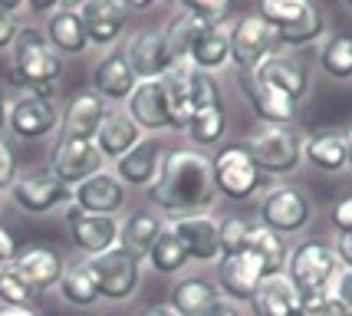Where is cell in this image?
<instances>
[{
  "label": "cell",
  "mask_w": 352,
  "mask_h": 316,
  "mask_svg": "<svg viewBox=\"0 0 352 316\" xmlns=\"http://www.w3.org/2000/svg\"><path fill=\"white\" fill-rule=\"evenodd\" d=\"M152 208H158L165 218H191L208 214L214 204V178H211V155L198 149H171L162 158L158 178L145 188Z\"/></svg>",
  "instance_id": "cell-1"
},
{
  "label": "cell",
  "mask_w": 352,
  "mask_h": 316,
  "mask_svg": "<svg viewBox=\"0 0 352 316\" xmlns=\"http://www.w3.org/2000/svg\"><path fill=\"white\" fill-rule=\"evenodd\" d=\"M63 73V56L46 43L43 30L20 27L14 46H10V83L30 96L53 99L56 79Z\"/></svg>",
  "instance_id": "cell-2"
},
{
  "label": "cell",
  "mask_w": 352,
  "mask_h": 316,
  "mask_svg": "<svg viewBox=\"0 0 352 316\" xmlns=\"http://www.w3.org/2000/svg\"><path fill=\"white\" fill-rule=\"evenodd\" d=\"M274 30L276 46H309L326 36V14L309 0H263L254 10Z\"/></svg>",
  "instance_id": "cell-3"
},
{
  "label": "cell",
  "mask_w": 352,
  "mask_h": 316,
  "mask_svg": "<svg viewBox=\"0 0 352 316\" xmlns=\"http://www.w3.org/2000/svg\"><path fill=\"white\" fill-rule=\"evenodd\" d=\"M342 271L339 267V257L333 251V244L320 241V238H307L300 241L287 257V280L296 286V293L309 300V297H322L333 290V280L336 273Z\"/></svg>",
  "instance_id": "cell-4"
},
{
  "label": "cell",
  "mask_w": 352,
  "mask_h": 316,
  "mask_svg": "<svg viewBox=\"0 0 352 316\" xmlns=\"http://www.w3.org/2000/svg\"><path fill=\"white\" fill-rule=\"evenodd\" d=\"M244 149L267 178L293 175L303 165V136L296 125H257L244 138Z\"/></svg>",
  "instance_id": "cell-5"
},
{
  "label": "cell",
  "mask_w": 352,
  "mask_h": 316,
  "mask_svg": "<svg viewBox=\"0 0 352 316\" xmlns=\"http://www.w3.org/2000/svg\"><path fill=\"white\" fill-rule=\"evenodd\" d=\"M211 178H214V191L228 201H250L267 188V175L254 165V158L247 155L244 142H228L217 145L211 155Z\"/></svg>",
  "instance_id": "cell-6"
},
{
  "label": "cell",
  "mask_w": 352,
  "mask_h": 316,
  "mask_svg": "<svg viewBox=\"0 0 352 316\" xmlns=\"http://www.w3.org/2000/svg\"><path fill=\"white\" fill-rule=\"evenodd\" d=\"M184 136L191 142V149H217L224 145L228 136V109L221 99V86L211 73H198L195 70V109L191 119L184 125Z\"/></svg>",
  "instance_id": "cell-7"
},
{
  "label": "cell",
  "mask_w": 352,
  "mask_h": 316,
  "mask_svg": "<svg viewBox=\"0 0 352 316\" xmlns=\"http://www.w3.org/2000/svg\"><path fill=\"white\" fill-rule=\"evenodd\" d=\"M313 201L303 188L296 185H274L267 188L257 204V224H263L267 231H274L280 238H290V234H300L307 231L309 221H313Z\"/></svg>",
  "instance_id": "cell-8"
},
{
  "label": "cell",
  "mask_w": 352,
  "mask_h": 316,
  "mask_svg": "<svg viewBox=\"0 0 352 316\" xmlns=\"http://www.w3.org/2000/svg\"><path fill=\"white\" fill-rule=\"evenodd\" d=\"M99 290V300L109 303H125L135 297L138 284H142V260L135 254H129L125 247H112L106 254L89 257L86 260Z\"/></svg>",
  "instance_id": "cell-9"
},
{
  "label": "cell",
  "mask_w": 352,
  "mask_h": 316,
  "mask_svg": "<svg viewBox=\"0 0 352 316\" xmlns=\"http://www.w3.org/2000/svg\"><path fill=\"white\" fill-rule=\"evenodd\" d=\"M10 198L27 214H50V211L73 204V188L63 185L50 168H30V171L16 175Z\"/></svg>",
  "instance_id": "cell-10"
},
{
  "label": "cell",
  "mask_w": 352,
  "mask_h": 316,
  "mask_svg": "<svg viewBox=\"0 0 352 316\" xmlns=\"http://www.w3.org/2000/svg\"><path fill=\"white\" fill-rule=\"evenodd\" d=\"M228 40H230V66L237 73H254L276 46L274 30L257 14L237 17L228 27Z\"/></svg>",
  "instance_id": "cell-11"
},
{
  "label": "cell",
  "mask_w": 352,
  "mask_h": 316,
  "mask_svg": "<svg viewBox=\"0 0 352 316\" xmlns=\"http://www.w3.org/2000/svg\"><path fill=\"white\" fill-rule=\"evenodd\" d=\"M125 60L132 66V73H135L138 83H148V79H162V76H168L178 63L171 56L168 50V40H165V30L162 27H142L129 36V43H125Z\"/></svg>",
  "instance_id": "cell-12"
},
{
  "label": "cell",
  "mask_w": 352,
  "mask_h": 316,
  "mask_svg": "<svg viewBox=\"0 0 352 316\" xmlns=\"http://www.w3.org/2000/svg\"><path fill=\"white\" fill-rule=\"evenodd\" d=\"M7 129L23 142H40L60 129V105L56 99L23 92L7 105Z\"/></svg>",
  "instance_id": "cell-13"
},
{
  "label": "cell",
  "mask_w": 352,
  "mask_h": 316,
  "mask_svg": "<svg viewBox=\"0 0 352 316\" xmlns=\"http://www.w3.org/2000/svg\"><path fill=\"white\" fill-rule=\"evenodd\" d=\"M267 280L261 260L250 254V251H241L234 257H217V273H214V286L221 293V300H230L237 306L254 300L257 286Z\"/></svg>",
  "instance_id": "cell-14"
},
{
  "label": "cell",
  "mask_w": 352,
  "mask_h": 316,
  "mask_svg": "<svg viewBox=\"0 0 352 316\" xmlns=\"http://www.w3.org/2000/svg\"><path fill=\"white\" fill-rule=\"evenodd\" d=\"M106 165V158L99 155L96 149V142H79V138H56L53 142V149H50V171L63 181V185H69V188H76L82 185L86 178L92 175H99Z\"/></svg>",
  "instance_id": "cell-15"
},
{
  "label": "cell",
  "mask_w": 352,
  "mask_h": 316,
  "mask_svg": "<svg viewBox=\"0 0 352 316\" xmlns=\"http://www.w3.org/2000/svg\"><path fill=\"white\" fill-rule=\"evenodd\" d=\"M66 227H69V241L79 254L99 257L119 247V218H106V214H86L76 204H66Z\"/></svg>",
  "instance_id": "cell-16"
},
{
  "label": "cell",
  "mask_w": 352,
  "mask_h": 316,
  "mask_svg": "<svg viewBox=\"0 0 352 316\" xmlns=\"http://www.w3.org/2000/svg\"><path fill=\"white\" fill-rule=\"evenodd\" d=\"M109 116V103H102L92 89H76L60 112V138L92 142L102 119Z\"/></svg>",
  "instance_id": "cell-17"
},
{
  "label": "cell",
  "mask_w": 352,
  "mask_h": 316,
  "mask_svg": "<svg viewBox=\"0 0 352 316\" xmlns=\"http://www.w3.org/2000/svg\"><path fill=\"white\" fill-rule=\"evenodd\" d=\"M237 89L247 99L250 112L261 119V125H293L296 122V103L283 92L270 89L254 73H237Z\"/></svg>",
  "instance_id": "cell-18"
},
{
  "label": "cell",
  "mask_w": 352,
  "mask_h": 316,
  "mask_svg": "<svg viewBox=\"0 0 352 316\" xmlns=\"http://www.w3.org/2000/svg\"><path fill=\"white\" fill-rule=\"evenodd\" d=\"M254 76H257L261 83H267L270 89L283 92V96H287V99H293L296 105L307 99L309 86H313L309 70L296 60V56H290V53H270V56H267V60L254 70Z\"/></svg>",
  "instance_id": "cell-19"
},
{
  "label": "cell",
  "mask_w": 352,
  "mask_h": 316,
  "mask_svg": "<svg viewBox=\"0 0 352 316\" xmlns=\"http://www.w3.org/2000/svg\"><path fill=\"white\" fill-rule=\"evenodd\" d=\"M125 116L138 125V132H165V129H171L165 83L162 79L138 83L135 89H132V96L125 99Z\"/></svg>",
  "instance_id": "cell-20"
},
{
  "label": "cell",
  "mask_w": 352,
  "mask_h": 316,
  "mask_svg": "<svg viewBox=\"0 0 352 316\" xmlns=\"http://www.w3.org/2000/svg\"><path fill=\"white\" fill-rule=\"evenodd\" d=\"M14 273L30 286L33 293H43V290H53L60 284L63 271H66V260H63L53 247H43V244H33V247H23L16 251V257L10 260Z\"/></svg>",
  "instance_id": "cell-21"
},
{
  "label": "cell",
  "mask_w": 352,
  "mask_h": 316,
  "mask_svg": "<svg viewBox=\"0 0 352 316\" xmlns=\"http://www.w3.org/2000/svg\"><path fill=\"white\" fill-rule=\"evenodd\" d=\"M76 10L86 23L89 46H112L129 27V10L122 0H86Z\"/></svg>",
  "instance_id": "cell-22"
},
{
  "label": "cell",
  "mask_w": 352,
  "mask_h": 316,
  "mask_svg": "<svg viewBox=\"0 0 352 316\" xmlns=\"http://www.w3.org/2000/svg\"><path fill=\"white\" fill-rule=\"evenodd\" d=\"M125 198H129L125 195V185L116 178L112 171H106V168L73 188V204H76L79 211H86V214L116 218V214L125 208Z\"/></svg>",
  "instance_id": "cell-23"
},
{
  "label": "cell",
  "mask_w": 352,
  "mask_h": 316,
  "mask_svg": "<svg viewBox=\"0 0 352 316\" xmlns=\"http://www.w3.org/2000/svg\"><path fill=\"white\" fill-rule=\"evenodd\" d=\"M175 238L182 241V247L188 251V260L198 264H217L221 257V244H217V218L211 214H191V218H178L171 221Z\"/></svg>",
  "instance_id": "cell-24"
},
{
  "label": "cell",
  "mask_w": 352,
  "mask_h": 316,
  "mask_svg": "<svg viewBox=\"0 0 352 316\" xmlns=\"http://www.w3.org/2000/svg\"><path fill=\"white\" fill-rule=\"evenodd\" d=\"M135 86H138V79H135V73H132V66H129L122 50H112V53H106L102 60L92 66L89 89L96 92L102 103H125Z\"/></svg>",
  "instance_id": "cell-25"
},
{
  "label": "cell",
  "mask_w": 352,
  "mask_h": 316,
  "mask_svg": "<svg viewBox=\"0 0 352 316\" xmlns=\"http://www.w3.org/2000/svg\"><path fill=\"white\" fill-rule=\"evenodd\" d=\"M43 36L60 56H79L89 46L86 23H82L76 7H69V3H60V7L50 10V17H46V23H43Z\"/></svg>",
  "instance_id": "cell-26"
},
{
  "label": "cell",
  "mask_w": 352,
  "mask_h": 316,
  "mask_svg": "<svg viewBox=\"0 0 352 316\" xmlns=\"http://www.w3.org/2000/svg\"><path fill=\"white\" fill-rule=\"evenodd\" d=\"M162 158H165V149L158 138H142L135 149L122 155L116 162V178L122 185H135V188H148L155 178H158V168H162Z\"/></svg>",
  "instance_id": "cell-27"
},
{
  "label": "cell",
  "mask_w": 352,
  "mask_h": 316,
  "mask_svg": "<svg viewBox=\"0 0 352 316\" xmlns=\"http://www.w3.org/2000/svg\"><path fill=\"white\" fill-rule=\"evenodd\" d=\"M92 142H96V149H99V155L106 162H119L122 155H129L142 142V132H138V125L125 116L122 109H109V116L102 119Z\"/></svg>",
  "instance_id": "cell-28"
},
{
  "label": "cell",
  "mask_w": 352,
  "mask_h": 316,
  "mask_svg": "<svg viewBox=\"0 0 352 316\" xmlns=\"http://www.w3.org/2000/svg\"><path fill=\"white\" fill-rule=\"evenodd\" d=\"M217 300H221V293H217L214 280H208L201 273L175 280L168 290V310H175L178 316H201L208 306H214Z\"/></svg>",
  "instance_id": "cell-29"
},
{
  "label": "cell",
  "mask_w": 352,
  "mask_h": 316,
  "mask_svg": "<svg viewBox=\"0 0 352 316\" xmlns=\"http://www.w3.org/2000/svg\"><path fill=\"white\" fill-rule=\"evenodd\" d=\"M300 306H303V297L296 293V286L287 280V273L280 277H267L254 300H250V310L254 316H300Z\"/></svg>",
  "instance_id": "cell-30"
},
{
  "label": "cell",
  "mask_w": 352,
  "mask_h": 316,
  "mask_svg": "<svg viewBox=\"0 0 352 316\" xmlns=\"http://www.w3.org/2000/svg\"><path fill=\"white\" fill-rule=\"evenodd\" d=\"M303 158L316 171L326 175H339L346 168V136L342 129H316L303 138Z\"/></svg>",
  "instance_id": "cell-31"
},
{
  "label": "cell",
  "mask_w": 352,
  "mask_h": 316,
  "mask_svg": "<svg viewBox=\"0 0 352 316\" xmlns=\"http://www.w3.org/2000/svg\"><path fill=\"white\" fill-rule=\"evenodd\" d=\"M162 231H165V221H162L158 211H132L119 224V247L135 254L138 260H145Z\"/></svg>",
  "instance_id": "cell-32"
},
{
  "label": "cell",
  "mask_w": 352,
  "mask_h": 316,
  "mask_svg": "<svg viewBox=\"0 0 352 316\" xmlns=\"http://www.w3.org/2000/svg\"><path fill=\"white\" fill-rule=\"evenodd\" d=\"M188 66H195L198 73H217L230 63V40L228 27H211L195 40L191 53H188Z\"/></svg>",
  "instance_id": "cell-33"
},
{
  "label": "cell",
  "mask_w": 352,
  "mask_h": 316,
  "mask_svg": "<svg viewBox=\"0 0 352 316\" xmlns=\"http://www.w3.org/2000/svg\"><path fill=\"white\" fill-rule=\"evenodd\" d=\"M250 254L261 260V267L267 277H280V273L287 271V257H290V247H287V238H280L274 231H267L263 224L254 221L250 227V234H247V247Z\"/></svg>",
  "instance_id": "cell-34"
},
{
  "label": "cell",
  "mask_w": 352,
  "mask_h": 316,
  "mask_svg": "<svg viewBox=\"0 0 352 316\" xmlns=\"http://www.w3.org/2000/svg\"><path fill=\"white\" fill-rule=\"evenodd\" d=\"M56 286H60V297L69 303V306L86 310V306H96V303H99V290H96V280H92V271L86 260L66 264V271H63Z\"/></svg>",
  "instance_id": "cell-35"
},
{
  "label": "cell",
  "mask_w": 352,
  "mask_h": 316,
  "mask_svg": "<svg viewBox=\"0 0 352 316\" xmlns=\"http://www.w3.org/2000/svg\"><path fill=\"white\" fill-rule=\"evenodd\" d=\"M162 30H165V40H168V50H171V56H175V63H184L188 53H191V46H195V40H198L204 30H211V27L201 23L195 14H188V10L178 7Z\"/></svg>",
  "instance_id": "cell-36"
},
{
  "label": "cell",
  "mask_w": 352,
  "mask_h": 316,
  "mask_svg": "<svg viewBox=\"0 0 352 316\" xmlns=\"http://www.w3.org/2000/svg\"><path fill=\"white\" fill-rule=\"evenodd\" d=\"M320 70L329 79H339V83L352 79V36L349 33H329V36H322Z\"/></svg>",
  "instance_id": "cell-37"
},
{
  "label": "cell",
  "mask_w": 352,
  "mask_h": 316,
  "mask_svg": "<svg viewBox=\"0 0 352 316\" xmlns=\"http://www.w3.org/2000/svg\"><path fill=\"white\" fill-rule=\"evenodd\" d=\"M148 264H152L155 273H162V277H175V273H182L191 260H188V251L182 247V241L175 238V231L165 224V231L158 234V241L152 244V251L145 257Z\"/></svg>",
  "instance_id": "cell-38"
},
{
  "label": "cell",
  "mask_w": 352,
  "mask_h": 316,
  "mask_svg": "<svg viewBox=\"0 0 352 316\" xmlns=\"http://www.w3.org/2000/svg\"><path fill=\"white\" fill-rule=\"evenodd\" d=\"M254 221L244 214H228L217 221V244H221V257H234L247 247V234H250Z\"/></svg>",
  "instance_id": "cell-39"
},
{
  "label": "cell",
  "mask_w": 352,
  "mask_h": 316,
  "mask_svg": "<svg viewBox=\"0 0 352 316\" xmlns=\"http://www.w3.org/2000/svg\"><path fill=\"white\" fill-rule=\"evenodd\" d=\"M33 297H36V293L16 277L14 267L3 264V267H0V303H3V306H30Z\"/></svg>",
  "instance_id": "cell-40"
},
{
  "label": "cell",
  "mask_w": 352,
  "mask_h": 316,
  "mask_svg": "<svg viewBox=\"0 0 352 316\" xmlns=\"http://www.w3.org/2000/svg\"><path fill=\"white\" fill-rule=\"evenodd\" d=\"M182 10L195 14L208 27H228V20L234 17L230 3H214V0H182Z\"/></svg>",
  "instance_id": "cell-41"
},
{
  "label": "cell",
  "mask_w": 352,
  "mask_h": 316,
  "mask_svg": "<svg viewBox=\"0 0 352 316\" xmlns=\"http://www.w3.org/2000/svg\"><path fill=\"white\" fill-rule=\"evenodd\" d=\"M16 14H20V3H7L0 0V53L10 50L20 33V23H16Z\"/></svg>",
  "instance_id": "cell-42"
},
{
  "label": "cell",
  "mask_w": 352,
  "mask_h": 316,
  "mask_svg": "<svg viewBox=\"0 0 352 316\" xmlns=\"http://www.w3.org/2000/svg\"><path fill=\"white\" fill-rule=\"evenodd\" d=\"M300 316H349L346 306L333 297V293H322V297H309L300 306Z\"/></svg>",
  "instance_id": "cell-43"
},
{
  "label": "cell",
  "mask_w": 352,
  "mask_h": 316,
  "mask_svg": "<svg viewBox=\"0 0 352 316\" xmlns=\"http://www.w3.org/2000/svg\"><path fill=\"white\" fill-rule=\"evenodd\" d=\"M16 155L14 149H10V142H3L0 138V195L7 191V188H14V181H16Z\"/></svg>",
  "instance_id": "cell-44"
},
{
  "label": "cell",
  "mask_w": 352,
  "mask_h": 316,
  "mask_svg": "<svg viewBox=\"0 0 352 316\" xmlns=\"http://www.w3.org/2000/svg\"><path fill=\"white\" fill-rule=\"evenodd\" d=\"M329 224L336 227V234H352V195L339 198L329 211Z\"/></svg>",
  "instance_id": "cell-45"
},
{
  "label": "cell",
  "mask_w": 352,
  "mask_h": 316,
  "mask_svg": "<svg viewBox=\"0 0 352 316\" xmlns=\"http://www.w3.org/2000/svg\"><path fill=\"white\" fill-rule=\"evenodd\" d=\"M329 293H333V297L346 306V313L352 316V271L342 267V271L336 273V280H333V290H329Z\"/></svg>",
  "instance_id": "cell-46"
},
{
  "label": "cell",
  "mask_w": 352,
  "mask_h": 316,
  "mask_svg": "<svg viewBox=\"0 0 352 316\" xmlns=\"http://www.w3.org/2000/svg\"><path fill=\"white\" fill-rule=\"evenodd\" d=\"M333 251H336V257H339V267L352 271V234H339L336 244H333Z\"/></svg>",
  "instance_id": "cell-47"
},
{
  "label": "cell",
  "mask_w": 352,
  "mask_h": 316,
  "mask_svg": "<svg viewBox=\"0 0 352 316\" xmlns=\"http://www.w3.org/2000/svg\"><path fill=\"white\" fill-rule=\"evenodd\" d=\"M14 257H16V241H14V234H10L7 227L0 224V267H3V264H10Z\"/></svg>",
  "instance_id": "cell-48"
},
{
  "label": "cell",
  "mask_w": 352,
  "mask_h": 316,
  "mask_svg": "<svg viewBox=\"0 0 352 316\" xmlns=\"http://www.w3.org/2000/svg\"><path fill=\"white\" fill-rule=\"evenodd\" d=\"M201 316H244V310H241L237 303H230V300H217L214 306H208Z\"/></svg>",
  "instance_id": "cell-49"
},
{
  "label": "cell",
  "mask_w": 352,
  "mask_h": 316,
  "mask_svg": "<svg viewBox=\"0 0 352 316\" xmlns=\"http://www.w3.org/2000/svg\"><path fill=\"white\" fill-rule=\"evenodd\" d=\"M138 316H178V313L168 310V303H152V306H145Z\"/></svg>",
  "instance_id": "cell-50"
},
{
  "label": "cell",
  "mask_w": 352,
  "mask_h": 316,
  "mask_svg": "<svg viewBox=\"0 0 352 316\" xmlns=\"http://www.w3.org/2000/svg\"><path fill=\"white\" fill-rule=\"evenodd\" d=\"M0 316H36L30 306H0Z\"/></svg>",
  "instance_id": "cell-51"
},
{
  "label": "cell",
  "mask_w": 352,
  "mask_h": 316,
  "mask_svg": "<svg viewBox=\"0 0 352 316\" xmlns=\"http://www.w3.org/2000/svg\"><path fill=\"white\" fill-rule=\"evenodd\" d=\"M7 92L0 89V132H3V129H7Z\"/></svg>",
  "instance_id": "cell-52"
},
{
  "label": "cell",
  "mask_w": 352,
  "mask_h": 316,
  "mask_svg": "<svg viewBox=\"0 0 352 316\" xmlns=\"http://www.w3.org/2000/svg\"><path fill=\"white\" fill-rule=\"evenodd\" d=\"M342 136H346V168H352V125L342 129Z\"/></svg>",
  "instance_id": "cell-53"
},
{
  "label": "cell",
  "mask_w": 352,
  "mask_h": 316,
  "mask_svg": "<svg viewBox=\"0 0 352 316\" xmlns=\"http://www.w3.org/2000/svg\"><path fill=\"white\" fill-rule=\"evenodd\" d=\"M346 7H349V10H352V0H346Z\"/></svg>",
  "instance_id": "cell-54"
},
{
  "label": "cell",
  "mask_w": 352,
  "mask_h": 316,
  "mask_svg": "<svg viewBox=\"0 0 352 316\" xmlns=\"http://www.w3.org/2000/svg\"><path fill=\"white\" fill-rule=\"evenodd\" d=\"M0 208H3V195H0Z\"/></svg>",
  "instance_id": "cell-55"
}]
</instances>
